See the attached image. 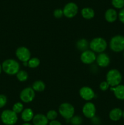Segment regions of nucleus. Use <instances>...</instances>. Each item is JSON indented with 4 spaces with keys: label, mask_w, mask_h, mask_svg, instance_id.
<instances>
[{
    "label": "nucleus",
    "mask_w": 124,
    "mask_h": 125,
    "mask_svg": "<svg viewBox=\"0 0 124 125\" xmlns=\"http://www.w3.org/2000/svg\"><path fill=\"white\" fill-rule=\"evenodd\" d=\"M88 45V43L87 40H86L85 39H81V40H79L77 43V47L79 49V50H81V51H86L87 50Z\"/></svg>",
    "instance_id": "obj_21"
},
{
    "label": "nucleus",
    "mask_w": 124,
    "mask_h": 125,
    "mask_svg": "<svg viewBox=\"0 0 124 125\" xmlns=\"http://www.w3.org/2000/svg\"><path fill=\"white\" fill-rule=\"evenodd\" d=\"M97 65L100 67H106L110 63V59L108 54L104 52L100 53L96 57Z\"/></svg>",
    "instance_id": "obj_13"
},
{
    "label": "nucleus",
    "mask_w": 124,
    "mask_h": 125,
    "mask_svg": "<svg viewBox=\"0 0 124 125\" xmlns=\"http://www.w3.org/2000/svg\"><path fill=\"white\" fill-rule=\"evenodd\" d=\"M91 51L97 53H102L105 51L107 47V42L102 37H96L92 39L89 43Z\"/></svg>",
    "instance_id": "obj_3"
},
{
    "label": "nucleus",
    "mask_w": 124,
    "mask_h": 125,
    "mask_svg": "<svg viewBox=\"0 0 124 125\" xmlns=\"http://www.w3.org/2000/svg\"><path fill=\"white\" fill-rule=\"evenodd\" d=\"M99 87L100 89L102 90V91H106V90L109 89V85L106 81H103L100 84Z\"/></svg>",
    "instance_id": "obj_30"
},
{
    "label": "nucleus",
    "mask_w": 124,
    "mask_h": 125,
    "mask_svg": "<svg viewBox=\"0 0 124 125\" xmlns=\"http://www.w3.org/2000/svg\"><path fill=\"white\" fill-rule=\"evenodd\" d=\"M35 96V93L32 87H26L20 93L19 97L22 102L29 103L32 102Z\"/></svg>",
    "instance_id": "obj_7"
},
{
    "label": "nucleus",
    "mask_w": 124,
    "mask_h": 125,
    "mask_svg": "<svg viewBox=\"0 0 124 125\" xmlns=\"http://www.w3.org/2000/svg\"><path fill=\"white\" fill-rule=\"evenodd\" d=\"M0 115H1V114H0Z\"/></svg>",
    "instance_id": "obj_37"
},
{
    "label": "nucleus",
    "mask_w": 124,
    "mask_h": 125,
    "mask_svg": "<svg viewBox=\"0 0 124 125\" xmlns=\"http://www.w3.org/2000/svg\"><path fill=\"white\" fill-rule=\"evenodd\" d=\"M118 15L115 10L113 9H108L105 13V18L109 23H113L117 20Z\"/></svg>",
    "instance_id": "obj_16"
},
{
    "label": "nucleus",
    "mask_w": 124,
    "mask_h": 125,
    "mask_svg": "<svg viewBox=\"0 0 124 125\" xmlns=\"http://www.w3.org/2000/svg\"><path fill=\"white\" fill-rule=\"evenodd\" d=\"M110 89L113 91L116 98L120 100H124V85H119L114 87H111Z\"/></svg>",
    "instance_id": "obj_15"
},
{
    "label": "nucleus",
    "mask_w": 124,
    "mask_h": 125,
    "mask_svg": "<svg viewBox=\"0 0 124 125\" xmlns=\"http://www.w3.org/2000/svg\"><path fill=\"white\" fill-rule=\"evenodd\" d=\"M106 81L111 87L120 85L122 79L121 73L116 69H111L108 71L106 74Z\"/></svg>",
    "instance_id": "obj_2"
},
{
    "label": "nucleus",
    "mask_w": 124,
    "mask_h": 125,
    "mask_svg": "<svg viewBox=\"0 0 124 125\" xmlns=\"http://www.w3.org/2000/svg\"><path fill=\"white\" fill-rule=\"evenodd\" d=\"M2 65H1V64H0V74H1V72H2Z\"/></svg>",
    "instance_id": "obj_33"
},
{
    "label": "nucleus",
    "mask_w": 124,
    "mask_h": 125,
    "mask_svg": "<svg viewBox=\"0 0 124 125\" xmlns=\"http://www.w3.org/2000/svg\"><path fill=\"white\" fill-rule=\"evenodd\" d=\"M122 117H123V118H124V112H123V115H122Z\"/></svg>",
    "instance_id": "obj_35"
},
{
    "label": "nucleus",
    "mask_w": 124,
    "mask_h": 125,
    "mask_svg": "<svg viewBox=\"0 0 124 125\" xmlns=\"http://www.w3.org/2000/svg\"><path fill=\"white\" fill-rule=\"evenodd\" d=\"M58 112L63 118L66 120H70L74 117L75 109L71 104L68 103H64L61 104L59 106Z\"/></svg>",
    "instance_id": "obj_6"
},
{
    "label": "nucleus",
    "mask_w": 124,
    "mask_h": 125,
    "mask_svg": "<svg viewBox=\"0 0 124 125\" xmlns=\"http://www.w3.org/2000/svg\"><path fill=\"white\" fill-rule=\"evenodd\" d=\"M22 125H32L30 124V123H24V124H23Z\"/></svg>",
    "instance_id": "obj_34"
},
{
    "label": "nucleus",
    "mask_w": 124,
    "mask_h": 125,
    "mask_svg": "<svg viewBox=\"0 0 124 125\" xmlns=\"http://www.w3.org/2000/svg\"><path fill=\"white\" fill-rule=\"evenodd\" d=\"M53 15L56 18H60L63 15V10H62L61 9H55L53 12Z\"/></svg>",
    "instance_id": "obj_29"
},
{
    "label": "nucleus",
    "mask_w": 124,
    "mask_h": 125,
    "mask_svg": "<svg viewBox=\"0 0 124 125\" xmlns=\"http://www.w3.org/2000/svg\"><path fill=\"white\" fill-rule=\"evenodd\" d=\"M34 117V114L32 109L30 108H26L21 112V119L25 123H28L30 121L32 120Z\"/></svg>",
    "instance_id": "obj_18"
},
{
    "label": "nucleus",
    "mask_w": 124,
    "mask_h": 125,
    "mask_svg": "<svg viewBox=\"0 0 124 125\" xmlns=\"http://www.w3.org/2000/svg\"><path fill=\"white\" fill-rule=\"evenodd\" d=\"M46 117L48 119V120H55L58 117V113L55 110H50L46 114Z\"/></svg>",
    "instance_id": "obj_25"
},
{
    "label": "nucleus",
    "mask_w": 124,
    "mask_h": 125,
    "mask_svg": "<svg viewBox=\"0 0 124 125\" xmlns=\"http://www.w3.org/2000/svg\"><path fill=\"white\" fill-rule=\"evenodd\" d=\"M32 121L34 125H47L49 123V120L46 116L41 114L34 115Z\"/></svg>",
    "instance_id": "obj_14"
},
{
    "label": "nucleus",
    "mask_w": 124,
    "mask_h": 125,
    "mask_svg": "<svg viewBox=\"0 0 124 125\" xmlns=\"http://www.w3.org/2000/svg\"><path fill=\"white\" fill-rule=\"evenodd\" d=\"M16 75L18 80L20 82H24L28 79L27 73L24 70H19Z\"/></svg>",
    "instance_id": "obj_23"
},
{
    "label": "nucleus",
    "mask_w": 124,
    "mask_h": 125,
    "mask_svg": "<svg viewBox=\"0 0 124 125\" xmlns=\"http://www.w3.org/2000/svg\"><path fill=\"white\" fill-rule=\"evenodd\" d=\"M81 13L82 17L87 20L92 19L95 15V12L94 10L90 7H85L81 11Z\"/></svg>",
    "instance_id": "obj_19"
},
{
    "label": "nucleus",
    "mask_w": 124,
    "mask_h": 125,
    "mask_svg": "<svg viewBox=\"0 0 124 125\" xmlns=\"http://www.w3.org/2000/svg\"><path fill=\"white\" fill-rule=\"evenodd\" d=\"M109 46L112 51L115 52L124 51V36L117 35L111 39Z\"/></svg>",
    "instance_id": "obj_5"
},
{
    "label": "nucleus",
    "mask_w": 124,
    "mask_h": 125,
    "mask_svg": "<svg viewBox=\"0 0 124 125\" xmlns=\"http://www.w3.org/2000/svg\"><path fill=\"white\" fill-rule=\"evenodd\" d=\"M2 69L6 74L14 75L19 71V64L15 60L9 59L2 62Z\"/></svg>",
    "instance_id": "obj_1"
},
{
    "label": "nucleus",
    "mask_w": 124,
    "mask_h": 125,
    "mask_svg": "<svg viewBox=\"0 0 124 125\" xmlns=\"http://www.w3.org/2000/svg\"><path fill=\"white\" fill-rule=\"evenodd\" d=\"M1 119L6 125H14L18 121V116L12 110H4L1 113Z\"/></svg>",
    "instance_id": "obj_4"
},
{
    "label": "nucleus",
    "mask_w": 124,
    "mask_h": 125,
    "mask_svg": "<svg viewBox=\"0 0 124 125\" xmlns=\"http://www.w3.org/2000/svg\"><path fill=\"white\" fill-rule=\"evenodd\" d=\"M23 110H24V106H23V104L20 102L16 103L12 107V111L15 112L17 114L21 113Z\"/></svg>",
    "instance_id": "obj_24"
},
{
    "label": "nucleus",
    "mask_w": 124,
    "mask_h": 125,
    "mask_svg": "<svg viewBox=\"0 0 124 125\" xmlns=\"http://www.w3.org/2000/svg\"><path fill=\"white\" fill-rule=\"evenodd\" d=\"M7 101V97L5 95H0V109L6 106Z\"/></svg>",
    "instance_id": "obj_28"
},
{
    "label": "nucleus",
    "mask_w": 124,
    "mask_h": 125,
    "mask_svg": "<svg viewBox=\"0 0 124 125\" xmlns=\"http://www.w3.org/2000/svg\"><path fill=\"white\" fill-rule=\"evenodd\" d=\"M123 111L120 108H114L109 113V117L112 121L117 122L122 117Z\"/></svg>",
    "instance_id": "obj_17"
},
{
    "label": "nucleus",
    "mask_w": 124,
    "mask_h": 125,
    "mask_svg": "<svg viewBox=\"0 0 124 125\" xmlns=\"http://www.w3.org/2000/svg\"><path fill=\"white\" fill-rule=\"evenodd\" d=\"M84 116L88 118H92L95 117L96 108L95 105L91 102H88L85 104L82 109Z\"/></svg>",
    "instance_id": "obj_10"
},
{
    "label": "nucleus",
    "mask_w": 124,
    "mask_h": 125,
    "mask_svg": "<svg viewBox=\"0 0 124 125\" xmlns=\"http://www.w3.org/2000/svg\"><path fill=\"white\" fill-rule=\"evenodd\" d=\"M78 6L74 2H69L66 4L63 9V15L68 18H71L75 17L78 12Z\"/></svg>",
    "instance_id": "obj_8"
},
{
    "label": "nucleus",
    "mask_w": 124,
    "mask_h": 125,
    "mask_svg": "<svg viewBox=\"0 0 124 125\" xmlns=\"http://www.w3.org/2000/svg\"><path fill=\"white\" fill-rule=\"evenodd\" d=\"M40 63V61L37 57H32L27 62V65L31 68H35L38 67Z\"/></svg>",
    "instance_id": "obj_22"
},
{
    "label": "nucleus",
    "mask_w": 124,
    "mask_h": 125,
    "mask_svg": "<svg viewBox=\"0 0 124 125\" xmlns=\"http://www.w3.org/2000/svg\"><path fill=\"white\" fill-rule=\"evenodd\" d=\"M32 88L35 92H41L44 90L46 88V85L44 82L42 81H36L32 85Z\"/></svg>",
    "instance_id": "obj_20"
},
{
    "label": "nucleus",
    "mask_w": 124,
    "mask_h": 125,
    "mask_svg": "<svg viewBox=\"0 0 124 125\" xmlns=\"http://www.w3.org/2000/svg\"><path fill=\"white\" fill-rule=\"evenodd\" d=\"M111 3L116 9H123L124 7V0H111Z\"/></svg>",
    "instance_id": "obj_26"
},
{
    "label": "nucleus",
    "mask_w": 124,
    "mask_h": 125,
    "mask_svg": "<svg viewBox=\"0 0 124 125\" xmlns=\"http://www.w3.org/2000/svg\"><path fill=\"white\" fill-rule=\"evenodd\" d=\"M49 125H62L60 122L56 120H55L51 121L49 123Z\"/></svg>",
    "instance_id": "obj_32"
},
{
    "label": "nucleus",
    "mask_w": 124,
    "mask_h": 125,
    "mask_svg": "<svg viewBox=\"0 0 124 125\" xmlns=\"http://www.w3.org/2000/svg\"><path fill=\"white\" fill-rule=\"evenodd\" d=\"M16 56L21 62H27L30 59L31 54L27 48L25 46H21L16 50Z\"/></svg>",
    "instance_id": "obj_9"
},
{
    "label": "nucleus",
    "mask_w": 124,
    "mask_h": 125,
    "mask_svg": "<svg viewBox=\"0 0 124 125\" xmlns=\"http://www.w3.org/2000/svg\"><path fill=\"white\" fill-rule=\"evenodd\" d=\"M118 17H119V20L124 24V8L121 9V10L119 12V14H118Z\"/></svg>",
    "instance_id": "obj_31"
},
{
    "label": "nucleus",
    "mask_w": 124,
    "mask_h": 125,
    "mask_svg": "<svg viewBox=\"0 0 124 125\" xmlns=\"http://www.w3.org/2000/svg\"><path fill=\"white\" fill-rule=\"evenodd\" d=\"M79 94L81 98L85 101H90L92 100L95 96L94 90L89 87L85 86L81 87L79 90Z\"/></svg>",
    "instance_id": "obj_12"
},
{
    "label": "nucleus",
    "mask_w": 124,
    "mask_h": 125,
    "mask_svg": "<svg viewBox=\"0 0 124 125\" xmlns=\"http://www.w3.org/2000/svg\"><path fill=\"white\" fill-rule=\"evenodd\" d=\"M70 120L71 122L73 125H80L82 122V119L80 116H74Z\"/></svg>",
    "instance_id": "obj_27"
},
{
    "label": "nucleus",
    "mask_w": 124,
    "mask_h": 125,
    "mask_svg": "<svg viewBox=\"0 0 124 125\" xmlns=\"http://www.w3.org/2000/svg\"></svg>",
    "instance_id": "obj_36"
},
{
    "label": "nucleus",
    "mask_w": 124,
    "mask_h": 125,
    "mask_svg": "<svg viewBox=\"0 0 124 125\" xmlns=\"http://www.w3.org/2000/svg\"><path fill=\"white\" fill-rule=\"evenodd\" d=\"M96 55L91 50H86L83 51L80 56V60L85 64H91L96 61Z\"/></svg>",
    "instance_id": "obj_11"
}]
</instances>
